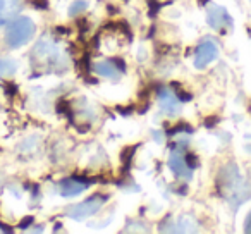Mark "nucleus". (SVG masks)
Instances as JSON below:
<instances>
[{
    "label": "nucleus",
    "mask_w": 251,
    "mask_h": 234,
    "mask_svg": "<svg viewBox=\"0 0 251 234\" xmlns=\"http://www.w3.org/2000/svg\"><path fill=\"white\" fill-rule=\"evenodd\" d=\"M217 55H219V45H217L213 40L205 38L198 47H196L193 64H195L196 69H205L210 62H213V60L217 59Z\"/></svg>",
    "instance_id": "5"
},
{
    "label": "nucleus",
    "mask_w": 251,
    "mask_h": 234,
    "mask_svg": "<svg viewBox=\"0 0 251 234\" xmlns=\"http://www.w3.org/2000/svg\"><path fill=\"white\" fill-rule=\"evenodd\" d=\"M86 188H88L86 182L79 181V179H76V178L64 179V181L59 182V193L62 196H76V195H79V193H83Z\"/></svg>",
    "instance_id": "10"
},
{
    "label": "nucleus",
    "mask_w": 251,
    "mask_h": 234,
    "mask_svg": "<svg viewBox=\"0 0 251 234\" xmlns=\"http://www.w3.org/2000/svg\"><path fill=\"white\" fill-rule=\"evenodd\" d=\"M176 226H179L177 227V233H191V231H198V227H196V222L191 219V217H188V215L179 217V220H177V224H176Z\"/></svg>",
    "instance_id": "12"
},
{
    "label": "nucleus",
    "mask_w": 251,
    "mask_h": 234,
    "mask_svg": "<svg viewBox=\"0 0 251 234\" xmlns=\"http://www.w3.org/2000/svg\"><path fill=\"white\" fill-rule=\"evenodd\" d=\"M33 222H35V219H33V215H26L25 219H23L21 222L18 224V227H19V229L25 231V229H28V227H31V224H33Z\"/></svg>",
    "instance_id": "20"
},
{
    "label": "nucleus",
    "mask_w": 251,
    "mask_h": 234,
    "mask_svg": "<svg viewBox=\"0 0 251 234\" xmlns=\"http://www.w3.org/2000/svg\"><path fill=\"white\" fill-rule=\"evenodd\" d=\"M177 133H193V128L186 123H181V124H177V126L171 128V130H165L167 136H174V134H177Z\"/></svg>",
    "instance_id": "16"
},
{
    "label": "nucleus",
    "mask_w": 251,
    "mask_h": 234,
    "mask_svg": "<svg viewBox=\"0 0 251 234\" xmlns=\"http://www.w3.org/2000/svg\"><path fill=\"white\" fill-rule=\"evenodd\" d=\"M21 12L19 0H0V26L11 23Z\"/></svg>",
    "instance_id": "9"
},
{
    "label": "nucleus",
    "mask_w": 251,
    "mask_h": 234,
    "mask_svg": "<svg viewBox=\"0 0 251 234\" xmlns=\"http://www.w3.org/2000/svg\"><path fill=\"white\" fill-rule=\"evenodd\" d=\"M219 191L234 208L243 205L248 198L251 196V186L248 184L246 179L241 176L239 167L236 164H227L220 169L219 179Z\"/></svg>",
    "instance_id": "1"
},
{
    "label": "nucleus",
    "mask_w": 251,
    "mask_h": 234,
    "mask_svg": "<svg viewBox=\"0 0 251 234\" xmlns=\"http://www.w3.org/2000/svg\"><path fill=\"white\" fill-rule=\"evenodd\" d=\"M29 60L33 69L40 73H62L67 69L66 53L50 38L38 40V43L33 47Z\"/></svg>",
    "instance_id": "2"
},
{
    "label": "nucleus",
    "mask_w": 251,
    "mask_h": 234,
    "mask_svg": "<svg viewBox=\"0 0 251 234\" xmlns=\"http://www.w3.org/2000/svg\"><path fill=\"white\" fill-rule=\"evenodd\" d=\"M35 23L29 18H16L11 25L7 26L5 31V43L11 49H19V47L26 45L35 35Z\"/></svg>",
    "instance_id": "3"
},
{
    "label": "nucleus",
    "mask_w": 251,
    "mask_h": 234,
    "mask_svg": "<svg viewBox=\"0 0 251 234\" xmlns=\"http://www.w3.org/2000/svg\"><path fill=\"white\" fill-rule=\"evenodd\" d=\"M147 2H148V7H150V16H155L158 12V9L162 7L158 0H147Z\"/></svg>",
    "instance_id": "21"
},
{
    "label": "nucleus",
    "mask_w": 251,
    "mask_h": 234,
    "mask_svg": "<svg viewBox=\"0 0 251 234\" xmlns=\"http://www.w3.org/2000/svg\"><path fill=\"white\" fill-rule=\"evenodd\" d=\"M244 231H246V233H251V212H250V215L246 217V222H244Z\"/></svg>",
    "instance_id": "29"
},
{
    "label": "nucleus",
    "mask_w": 251,
    "mask_h": 234,
    "mask_svg": "<svg viewBox=\"0 0 251 234\" xmlns=\"http://www.w3.org/2000/svg\"><path fill=\"white\" fill-rule=\"evenodd\" d=\"M184 158H186V164L189 165V169H195L196 165H198V158H196V155L188 154V155H184Z\"/></svg>",
    "instance_id": "22"
},
{
    "label": "nucleus",
    "mask_w": 251,
    "mask_h": 234,
    "mask_svg": "<svg viewBox=\"0 0 251 234\" xmlns=\"http://www.w3.org/2000/svg\"><path fill=\"white\" fill-rule=\"evenodd\" d=\"M93 71L97 74H100V76L108 78V79H114V81H117L119 78H121V74H122L121 71L114 66V62H112V60H101V62H97L93 66Z\"/></svg>",
    "instance_id": "11"
},
{
    "label": "nucleus",
    "mask_w": 251,
    "mask_h": 234,
    "mask_svg": "<svg viewBox=\"0 0 251 234\" xmlns=\"http://www.w3.org/2000/svg\"><path fill=\"white\" fill-rule=\"evenodd\" d=\"M158 104H160L162 112L167 115H176L181 110V104H179L177 97H174V93L169 91L167 88L158 90Z\"/></svg>",
    "instance_id": "8"
},
{
    "label": "nucleus",
    "mask_w": 251,
    "mask_h": 234,
    "mask_svg": "<svg viewBox=\"0 0 251 234\" xmlns=\"http://www.w3.org/2000/svg\"><path fill=\"white\" fill-rule=\"evenodd\" d=\"M136 150H138V147H126L124 150L121 152V160H122V164L126 165V169H129V165H131V162H133V157H134V154H136Z\"/></svg>",
    "instance_id": "15"
},
{
    "label": "nucleus",
    "mask_w": 251,
    "mask_h": 234,
    "mask_svg": "<svg viewBox=\"0 0 251 234\" xmlns=\"http://www.w3.org/2000/svg\"><path fill=\"white\" fill-rule=\"evenodd\" d=\"M171 86L174 88L176 97H177V100H181V102H191V100H193V95L189 93V91H186L184 88H182L179 83H176V81H172Z\"/></svg>",
    "instance_id": "14"
},
{
    "label": "nucleus",
    "mask_w": 251,
    "mask_h": 234,
    "mask_svg": "<svg viewBox=\"0 0 251 234\" xmlns=\"http://www.w3.org/2000/svg\"><path fill=\"white\" fill-rule=\"evenodd\" d=\"M4 90H5V93H7L9 97H12V95L18 93V86H16V84H12V83H7V84H5Z\"/></svg>",
    "instance_id": "25"
},
{
    "label": "nucleus",
    "mask_w": 251,
    "mask_h": 234,
    "mask_svg": "<svg viewBox=\"0 0 251 234\" xmlns=\"http://www.w3.org/2000/svg\"><path fill=\"white\" fill-rule=\"evenodd\" d=\"M16 71V64L12 60H2L0 62V74H12Z\"/></svg>",
    "instance_id": "18"
},
{
    "label": "nucleus",
    "mask_w": 251,
    "mask_h": 234,
    "mask_svg": "<svg viewBox=\"0 0 251 234\" xmlns=\"http://www.w3.org/2000/svg\"><path fill=\"white\" fill-rule=\"evenodd\" d=\"M55 33H60V35H69L71 29L69 28H64V26H55V29H53Z\"/></svg>",
    "instance_id": "28"
},
{
    "label": "nucleus",
    "mask_w": 251,
    "mask_h": 234,
    "mask_svg": "<svg viewBox=\"0 0 251 234\" xmlns=\"http://www.w3.org/2000/svg\"><path fill=\"white\" fill-rule=\"evenodd\" d=\"M186 143H188V141H182V145H177V147L174 148V152L171 154V158H169V167L172 169V172H174L177 178L191 179L193 169H189V165L186 164L184 154H182V150L186 148Z\"/></svg>",
    "instance_id": "6"
},
{
    "label": "nucleus",
    "mask_w": 251,
    "mask_h": 234,
    "mask_svg": "<svg viewBox=\"0 0 251 234\" xmlns=\"http://www.w3.org/2000/svg\"><path fill=\"white\" fill-rule=\"evenodd\" d=\"M112 62H114V66L117 67L121 73H126V69H127V66H126V62L122 59H119V57H114V59H110Z\"/></svg>",
    "instance_id": "23"
},
{
    "label": "nucleus",
    "mask_w": 251,
    "mask_h": 234,
    "mask_svg": "<svg viewBox=\"0 0 251 234\" xmlns=\"http://www.w3.org/2000/svg\"><path fill=\"white\" fill-rule=\"evenodd\" d=\"M198 2V5H201V7H205L206 4H208V0H196Z\"/></svg>",
    "instance_id": "31"
},
{
    "label": "nucleus",
    "mask_w": 251,
    "mask_h": 234,
    "mask_svg": "<svg viewBox=\"0 0 251 234\" xmlns=\"http://www.w3.org/2000/svg\"><path fill=\"white\" fill-rule=\"evenodd\" d=\"M86 9H88L86 0H74L73 5L69 7V16H71V18H77V16L83 14Z\"/></svg>",
    "instance_id": "13"
},
{
    "label": "nucleus",
    "mask_w": 251,
    "mask_h": 234,
    "mask_svg": "<svg viewBox=\"0 0 251 234\" xmlns=\"http://www.w3.org/2000/svg\"><path fill=\"white\" fill-rule=\"evenodd\" d=\"M219 121H220V119H219V117H217V115H213V117H206V119H205V126L210 130V128L215 126V124L219 123Z\"/></svg>",
    "instance_id": "26"
},
{
    "label": "nucleus",
    "mask_w": 251,
    "mask_h": 234,
    "mask_svg": "<svg viewBox=\"0 0 251 234\" xmlns=\"http://www.w3.org/2000/svg\"><path fill=\"white\" fill-rule=\"evenodd\" d=\"M29 2H31L36 9H43V11L49 9V0H29Z\"/></svg>",
    "instance_id": "24"
},
{
    "label": "nucleus",
    "mask_w": 251,
    "mask_h": 234,
    "mask_svg": "<svg viewBox=\"0 0 251 234\" xmlns=\"http://www.w3.org/2000/svg\"><path fill=\"white\" fill-rule=\"evenodd\" d=\"M206 21H208L210 28L217 29V31H226V29L232 28V18L220 5H210L208 12H206Z\"/></svg>",
    "instance_id": "7"
},
{
    "label": "nucleus",
    "mask_w": 251,
    "mask_h": 234,
    "mask_svg": "<svg viewBox=\"0 0 251 234\" xmlns=\"http://www.w3.org/2000/svg\"><path fill=\"white\" fill-rule=\"evenodd\" d=\"M79 66H81V73H83L84 76H88V74H90V55H84L83 59L79 60Z\"/></svg>",
    "instance_id": "19"
},
{
    "label": "nucleus",
    "mask_w": 251,
    "mask_h": 234,
    "mask_svg": "<svg viewBox=\"0 0 251 234\" xmlns=\"http://www.w3.org/2000/svg\"><path fill=\"white\" fill-rule=\"evenodd\" d=\"M105 202H107V196L105 195H95V196H91V198L84 200V202L69 207L66 213H67V217H71V219H74V220H84V219H88V217L95 215V213L101 208V205H103Z\"/></svg>",
    "instance_id": "4"
},
{
    "label": "nucleus",
    "mask_w": 251,
    "mask_h": 234,
    "mask_svg": "<svg viewBox=\"0 0 251 234\" xmlns=\"http://www.w3.org/2000/svg\"><path fill=\"white\" fill-rule=\"evenodd\" d=\"M133 110H134L133 105H129V107H121V105H119L117 107V112H121L122 115H131L133 114Z\"/></svg>",
    "instance_id": "27"
},
{
    "label": "nucleus",
    "mask_w": 251,
    "mask_h": 234,
    "mask_svg": "<svg viewBox=\"0 0 251 234\" xmlns=\"http://www.w3.org/2000/svg\"><path fill=\"white\" fill-rule=\"evenodd\" d=\"M0 229H4L5 233H12L11 227H7V224H0Z\"/></svg>",
    "instance_id": "30"
},
{
    "label": "nucleus",
    "mask_w": 251,
    "mask_h": 234,
    "mask_svg": "<svg viewBox=\"0 0 251 234\" xmlns=\"http://www.w3.org/2000/svg\"><path fill=\"white\" fill-rule=\"evenodd\" d=\"M55 110L59 112V114H62V115H67V117H71V115H73V112H71V102L64 100V98L55 104Z\"/></svg>",
    "instance_id": "17"
}]
</instances>
